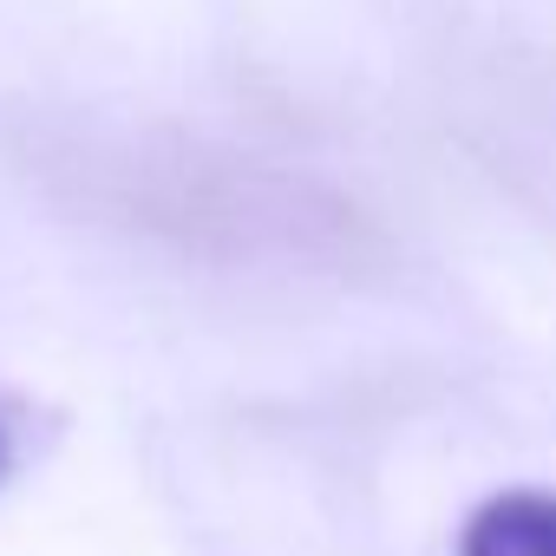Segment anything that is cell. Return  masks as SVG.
Masks as SVG:
<instances>
[{
  "mask_svg": "<svg viewBox=\"0 0 556 556\" xmlns=\"http://www.w3.org/2000/svg\"><path fill=\"white\" fill-rule=\"evenodd\" d=\"M14 471V432H8V419H0V478Z\"/></svg>",
  "mask_w": 556,
  "mask_h": 556,
  "instance_id": "obj_2",
  "label": "cell"
},
{
  "mask_svg": "<svg viewBox=\"0 0 556 556\" xmlns=\"http://www.w3.org/2000/svg\"><path fill=\"white\" fill-rule=\"evenodd\" d=\"M458 556H556V491L484 497L458 530Z\"/></svg>",
  "mask_w": 556,
  "mask_h": 556,
  "instance_id": "obj_1",
  "label": "cell"
}]
</instances>
